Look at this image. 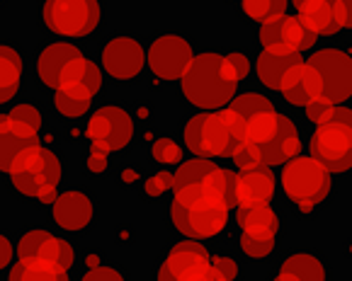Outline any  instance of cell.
<instances>
[{
  "label": "cell",
  "instance_id": "cell-1",
  "mask_svg": "<svg viewBox=\"0 0 352 281\" xmlns=\"http://www.w3.org/2000/svg\"><path fill=\"white\" fill-rule=\"evenodd\" d=\"M180 85L187 102L204 112L226 107L239 90V80L233 78L221 53H202L192 58Z\"/></svg>",
  "mask_w": 352,
  "mask_h": 281
},
{
  "label": "cell",
  "instance_id": "cell-2",
  "mask_svg": "<svg viewBox=\"0 0 352 281\" xmlns=\"http://www.w3.org/2000/svg\"><path fill=\"white\" fill-rule=\"evenodd\" d=\"M245 138V121L228 107L187 119L182 140L197 158H231L233 148Z\"/></svg>",
  "mask_w": 352,
  "mask_h": 281
},
{
  "label": "cell",
  "instance_id": "cell-3",
  "mask_svg": "<svg viewBox=\"0 0 352 281\" xmlns=\"http://www.w3.org/2000/svg\"><path fill=\"white\" fill-rule=\"evenodd\" d=\"M8 175L12 180V187L22 197L52 204L63 180V165L56 153L36 143V146H27L17 153Z\"/></svg>",
  "mask_w": 352,
  "mask_h": 281
},
{
  "label": "cell",
  "instance_id": "cell-4",
  "mask_svg": "<svg viewBox=\"0 0 352 281\" xmlns=\"http://www.w3.org/2000/svg\"><path fill=\"white\" fill-rule=\"evenodd\" d=\"M282 192L299 204L301 214H311L314 206L331 194V172L309 156H296L285 162L280 175Z\"/></svg>",
  "mask_w": 352,
  "mask_h": 281
},
{
  "label": "cell",
  "instance_id": "cell-5",
  "mask_svg": "<svg viewBox=\"0 0 352 281\" xmlns=\"http://www.w3.org/2000/svg\"><path fill=\"white\" fill-rule=\"evenodd\" d=\"M49 32L66 39L90 37L102 20L100 0H47L42 8Z\"/></svg>",
  "mask_w": 352,
  "mask_h": 281
},
{
  "label": "cell",
  "instance_id": "cell-6",
  "mask_svg": "<svg viewBox=\"0 0 352 281\" xmlns=\"http://www.w3.org/2000/svg\"><path fill=\"white\" fill-rule=\"evenodd\" d=\"M85 136L98 151H122L134 138V117L120 104H104L90 114Z\"/></svg>",
  "mask_w": 352,
  "mask_h": 281
},
{
  "label": "cell",
  "instance_id": "cell-7",
  "mask_svg": "<svg viewBox=\"0 0 352 281\" xmlns=\"http://www.w3.org/2000/svg\"><path fill=\"white\" fill-rule=\"evenodd\" d=\"M321 78V97L333 104H342L352 97V58L340 49H321L309 58Z\"/></svg>",
  "mask_w": 352,
  "mask_h": 281
},
{
  "label": "cell",
  "instance_id": "cell-8",
  "mask_svg": "<svg viewBox=\"0 0 352 281\" xmlns=\"http://www.w3.org/2000/svg\"><path fill=\"white\" fill-rule=\"evenodd\" d=\"M195 58L192 53V44L180 34H161L151 42L148 51H146V66L151 68V73L158 80H180L185 75L187 66Z\"/></svg>",
  "mask_w": 352,
  "mask_h": 281
},
{
  "label": "cell",
  "instance_id": "cell-9",
  "mask_svg": "<svg viewBox=\"0 0 352 281\" xmlns=\"http://www.w3.org/2000/svg\"><path fill=\"white\" fill-rule=\"evenodd\" d=\"M311 158L328 172H350L352 167V126L323 124L311 136Z\"/></svg>",
  "mask_w": 352,
  "mask_h": 281
},
{
  "label": "cell",
  "instance_id": "cell-10",
  "mask_svg": "<svg viewBox=\"0 0 352 281\" xmlns=\"http://www.w3.org/2000/svg\"><path fill=\"white\" fill-rule=\"evenodd\" d=\"M173 225L190 240H207L217 238L228 225V208L217 206V204L199 201L195 206H177L170 204Z\"/></svg>",
  "mask_w": 352,
  "mask_h": 281
},
{
  "label": "cell",
  "instance_id": "cell-11",
  "mask_svg": "<svg viewBox=\"0 0 352 281\" xmlns=\"http://www.w3.org/2000/svg\"><path fill=\"white\" fill-rule=\"evenodd\" d=\"M17 260L20 262H42V265L71 269L76 265V250L63 238L42 228H32L17 243Z\"/></svg>",
  "mask_w": 352,
  "mask_h": 281
},
{
  "label": "cell",
  "instance_id": "cell-12",
  "mask_svg": "<svg viewBox=\"0 0 352 281\" xmlns=\"http://www.w3.org/2000/svg\"><path fill=\"white\" fill-rule=\"evenodd\" d=\"M102 71L109 78L120 80V83H129V80L139 78L141 71L146 66V49L131 34H120L112 37L102 49Z\"/></svg>",
  "mask_w": 352,
  "mask_h": 281
},
{
  "label": "cell",
  "instance_id": "cell-13",
  "mask_svg": "<svg viewBox=\"0 0 352 281\" xmlns=\"http://www.w3.org/2000/svg\"><path fill=\"white\" fill-rule=\"evenodd\" d=\"M98 208L88 192L80 189H71V192L56 194L52 201V219L61 230L68 233H83L95 223Z\"/></svg>",
  "mask_w": 352,
  "mask_h": 281
},
{
  "label": "cell",
  "instance_id": "cell-14",
  "mask_svg": "<svg viewBox=\"0 0 352 281\" xmlns=\"http://www.w3.org/2000/svg\"><path fill=\"white\" fill-rule=\"evenodd\" d=\"M56 90L71 95V97L90 99L93 102L95 95L102 90V68L80 53L78 58H73V61H68L63 66Z\"/></svg>",
  "mask_w": 352,
  "mask_h": 281
},
{
  "label": "cell",
  "instance_id": "cell-15",
  "mask_svg": "<svg viewBox=\"0 0 352 281\" xmlns=\"http://www.w3.org/2000/svg\"><path fill=\"white\" fill-rule=\"evenodd\" d=\"M277 180L270 167H255V170H245L236 178V206H255V204H270V199L275 197Z\"/></svg>",
  "mask_w": 352,
  "mask_h": 281
},
{
  "label": "cell",
  "instance_id": "cell-16",
  "mask_svg": "<svg viewBox=\"0 0 352 281\" xmlns=\"http://www.w3.org/2000/svg\"><path fill=\"white\" fill-rule=\"evenodd\" d=\"M280 93L285 95V99L289 104H296V107H306L309 102L321 97V78L309 63H296L292 68L287 78L282 80Z\"/></svg>",
  "mask_w": 352,
  "mask_h": 281
},
{
  "label": "cell",
  "instance_id": "cell-17",
  "mask_svg": "<svg viewBox=\"0 0 352 281\" xmlns=\"http://www.w3.org/2000/svg\"><path fill=\"white\" fill-rule=\"evenodd\" d=\"M209 262H212V255H209L207 247H204L202 243H197V240L187 238V240H182V243L173 245L161 267H166L177 281L180 276L192 274V271L207 267Z\"/></svg>",
  "mask_w": 352,
  "mask_h": 281
},
{
  "label": "cell",
  "instance_id": "cell-18",
  "mask_svg": "<svg viewBox=\"0 0 352 281\" xmlns=\"http://www.w3.org/2000/svg\"><path fill=\"white\" fill-rule=\"evenodd\" d=\"M272 281H331V271L314 252H294L282 262Z\"/></svg>",
  "mask_w": 352,
  "mask_h": 281
},
{
  "label": "cell",
  "instance_id": "cell-19",
  "mask_svg": "<svg viewBox=\"0 0 352 281\" xmlns=\"http://www.w3.org/2000/svg\"><path fill=\"white\" fill-rule=\"evenodd\" d=\"M80 56V49L71 42H54L42 49L39 58H36V75L47 85L49 90H56L58 75H61L63 66L73 58Z\"/></svg>",
  "mask_w": 352,
  "mask_h": 281
},
{
  "label": "cell",
  "instance_id": "cell-20",
  "mask_svg": "<svg viewBox=\"0 0 352 281\" xmlns=\"http://www.w3.org/2000/svg\"><path fill=\"white\" fill-rule=\"evenodd\" d=\"M299 151L301 138L294 121L287 119V117H280V131L267 146L260 148V158H263V165H285L287 160L299 156Z\"/></svg>",
  "mask_w": 352,
  "mask_h": 281
},
{
  "label": "cell",
  "instance_id": "cell-21",
  "mask_svg": "<svg viewBox=\"0 0 352 281\" xmlns=\"http://www.w3.org/2000/svg\"><path fill=\"white\" fill-rule=\"evenodd\" d=\"M301 63L299 53H277V51H263L255 61V68H258V78L265 88L270 90H280L282 80L287 78L292 68Z\"/></svg>",
  "mask_w": 352,
  "mask_h": 281
},
{
  "label": "cell",
  "instance_id": "cell-22",
  "mask_svg": "<svg viewBox=\"0 0 352 281\" xmlns=\"http://www.w3.org/2000/svg\"><path fill=\"white\" fill-rule=\"evenodd\" d=\"M333 3H336V0H309V3H304V5L299 8L296 20L309 32H314L316 37L318 34L333 37V34L340 32V27H338V22H336Z\"/></svg>",
  "mask_w": 352,
  "mask_h": 281
},
{
  "label": "cell",
  "instance_id": "cell-23",
  "mask_svg": "<svg viewBox=\"0 0 352 281\" xmlns=\"http://www.w3.org/2000/svg\"><path fill=\"white\" fill-rule=\"evenodd\" d=\"M22 73H25V61L17 49L0 44V104L10 102L22 88Z\"/></svg>",
  "mask_w": 352,
  "mask_h": 281
},
{
  "label": "cell",
  "instance_id": "cell-24",
  "mask_svg": "<svg viewBox=\"0 0 352 281\" xmlns=\"http://www.w3.org/2000/svg\"><path fill=\"white\" fill-rule=\"evenodd\" d=\"M236 172L223 170L217 167L212 175H207L202 182V192H204V201L217 204L223 208H233L236 206Z\"/></svg>",
  "mask_w": 352,
  "mask_h": 281
},
{
  "label": "cell",
  "instance_id": "cell-25",
  "mask_svg": "<svg viewBox=\"0 0 352 281\" xmlns=\"http://www.w3.org/2000/svg\"><path fill=\"white\" fill-rule=\"evenodd\" d=\"M236 221L243 228V233H272L277 235L280 230V219H277L275 208L270 204H255V206L239 208Z\"/></svg>",
  "mask_w": 352,
  "mask_h": 281
},
{
  "label": "cell",
  "instance_id": "cell-26",
  "mask_svg": "<svg viewBox=\"0 0 352 281\" xmlns=\"http://www.w3.org/2000/svg\"><path fill=\"white\" fill-rule=\"evenodd\" d=\"M10 281H71L68 279V269L52 265H42V262H20L10 265L8 271Z\"/></svg>",
  "mask_w": 352,
  "mask_h": 281
},
{
  "label": "cell",
  "instance_id": "cell-27",
  "mask_svg": "<svg viewBox=\"0 0 352 281\" xmlns=\"http://www.w3.org/2000/svg\"><path fill=\"white\" fill-rule=\"evenodd\" d=\"M280 117L275 110L272 112H263V114H255L253 119L245 121V138L253 146L263 148L267 146L270 140L275 138L277 131H280Z\"/></svg>",
  "mask_w": 352,
  "mask_h": 281
},
{
  "label": "cell",
  "instance_id": "cell-28",
  "mask_svg": "<svg viewBox=\"0 0 352 281\" xmlns=\"http://www.w3.org/2000/svg\"><path fill=\"white\" fill-rule=\"evenodd\" d=\"M217 162L209 158H195V160L180 162L177 172L173 175V189L177 187H190V184H202L207 175H212L217 170Z\"/></svg>",
  "mask_w": 352,
  "mask_h": 281
},
{
  "label": "cell",
  "instance_id": "cell-29",
  "mask_svg": "<svg viewBox=\"0 0 352 281\" xmlns=\"http://www.w3.org/2000/svg\"><path fill=\"white\" fill-rule=\"evenodd\" d=\"M282 37H285V44L289 51L301 53V51H309V49L316 47V34L309 32L304 25H301L296 17L285 15L282 17Z\"/></svg>",
  "mask_w": 352,
  "mask_h": 281
},
{
  "label": "cell",
  "instance_id": "cell-30",
  "mask_svg": "<svg viewBox=\"0 0 352 281\" xmlns=\"http://www.w3.org/2000/svg\"><path fill=\"white\" fill-rule=\"evenodd\" d=\"M228 104H231L228 110L236 112V114H239L243 121L253 119L255 114H263V112H272V110H275V104H272V99L265 97V95H260V93H245V95H239V97H233Z\"/></svg>",
  "mask_w": 352,
  "mask_h": 281
},
{
  "label": "cell",
  "instance_id": "cell-31",
  "mask_svg": "<svg viewBox=\"0 0 352 281\" xmlns=\"http://www.w3.org/2000/svg\"><path fill=\"white\" fill-rule=\"evenodd\" d=\"M241 252L248 260H265L275 252L277 247V235L272 233H243L239 240Z\"/></svg>",
  "mask_w": 352,
  "mask_h": 281
},
{
  "label": "cell",
  "instance_id": "cell-32",
  "mask_svg": "<svg viewBox=\"0 0 352 281\" xmlns=\"http://www.w3.org/2000/svg\"><path fill=\"white\" fill-rule=\"evenodd\" d=\"M243 12L253 22L277 20L287 12V0H243Z\"/></svg>",
  "mask_w": 352,
  "mask_h": 281
},
{
  "label": "cell",
  "instance_id": "cell-33",
  "mask_svg": "<svg viewBox=\"0 0 352 281\" xmlns=\"http://www.w3.org/2000/svg\"><path fill=\"white\" fill-rule=\"evenodd\" d=\"M90 104H93L90 99H78L61 90H54V107L58 110V114L68 117V119H83L90 112Z\"/></svg>",
  "mask_w": 352,
  "mask_h": 281
},
{
  "label": "cell",
  "instance_id": "cell-34",
  "mask_svg": "<svg viewBox=\"0 0 352 281\" xmlns=\"http://www.w3.org/2000/svg\"><path fill=\"white\" fill-rule=\"evenodd\" d=\"M8 117H10L17 126H25V129L32 131V134H42V129H44L42 112L30 102H22V104H17V107H12V112Z\"/></svg>",
  "mask_w": 352,
  "mask_h": 281
},
{
  "label": "cell",
  "instance_id": "cell-35",
  "mask_svg": "<svg viewBox=\"0 0 352 281\" xmlns=\"http://www.w3.org/2000/svg\"><path fill=\"white\" fill-rule=\"evenodd\" d=\"M32 146V143H27V140L17 138L15 134H12L10 129L8 131H0V172H8L12 165V160H15V156L22 151V148ZM36 146V143H34Z\"/></svg>",
  "mask_w": 352,
  "mask_h": 281
},
{
  "label": "cell",
  "instance_id": "cell-36",
  "mask_svg": "<svg viewBox=\"0 0 352 281\" xmlns=\"http://www.w3.org/2000/svg\"><path fill=\"white\" fill-rule=\"evenodd\" d=\"M151 153H153V160L161 162V165H180L182 162V156H185V151H182V146L177 143V140L173 138H158L153 143V148H151Z\"/></svg>",
  "mask_w": 352,
  "mask_h": 281
},
{
  "label": "cell",
  "instance_id": "cell-37",
  "mask_svg": "<svg viewBox=\"0 0 352 281\" xmlns=\"http://www.w3.org/2000/svg\"><path fill=\"white\" fill-rule=\"evenodd\" d=\"M231 160L236 162V167H239L241 172L255 170V167L263 165V158H260V148L253 146V143H248V140H241L239 146L233 148Z\"/></svg>",
  "mask_w": 352,
  "mask_h": 281
},
{
  "label": "cell",
  "instance_id": "cell-38",
  "mask_svg": "<svg viewBox=\"0 0 352 281\" xmlns=\"http://www.w3.org/2000/svg\"><path fill=\"white\" fill-rule=\"evenodd\" d=\"M333 112H336V104L328 102V99H323V97H318V99H314V102L306 104V117H309V121H314L316 126L331 124Z\"/></svg>",
  "mask_w": 352,
  "mask_h": 281
},
{
  "label": "cell",
  "instance_id": "cell-39",
  "mask_svg": "<svg viewBox=\"0 0 352 281\" xmlns=\"http://www.w3.org/2000/svg\"><path fill=\"white\" fill-rule=\"evenodd\" d=\"M168 189H173V172L170 170L155 172V175H151V178L146 180V184H144V194L148 199L161 197V194H166Z\"/></svg>",
  "mask_w": 352,
  "mask_h": 281
},
{
  "label": "cell",
  "instance_id": "cell-40",
  "mask_svg": "<svg viewBox=\"0 0 352 281\" xmlns=\"http://www.w3.org/2000/svg\"><path fill=\"white\" fill-rule=\"evenodd\" d=\"M223 61H226V66H228V71L233 73V78L239 80H245L250 75V58L245 56V53H241V51H231L228 56H223Z\"/></svg>",
  "mask_w": 352,
  "mask_h": 281
},
{
  "label": "cell",
  "instance_id": "cell-41",
  "mask_svg": "<svg viewBox=\"0 0 352 281\" xmlns=\"http://www.w3.org/2000/svg\"><path fill=\"white\" fill-rule=\"evenodd\" d=\"M212 267L223 276L226 281H236L241 276V267L239 262L233 260V257H226V255H219L212 260Z\"/></svg>",
  "mask_w": 352,
  "mask_h": 281
},
{
  "label": "cell",
  "instance_id": "cell-42",
  "mask_svg": "<svg viewBox=\"0 0 352 281\" xmlns=\"http://www.w3.org/2000/svg\"><path fill=\"white\" fill-rule=\"evenodd\" d=\"M80 281H126L124 274L114 267H90Z\"/></svg>",
  "mask_w": 352,
  "mask_h": 281
},
{
  "label": "cell",
  "instance_id": "cell-43",
  "mask_svg": "<svg viewBox=\"0 0 352 281\" xmlns=\"http://www.w3.org/2000/svg\"><path fill=\"white\" fill-rule=\"evenodd\" d=\"M333 10H336V22L340 29H350L352 25V0H336L333 3Z\"/></svg>",
  "mask_w": 352,
  "mask_h": 281
},
{
  "label": "cell",
  "instance_id": "cell-44",
  "mask_svg": "<svg viewBox=\"0 0 352 281\" xmlns=\"http://www.w3.org/2000/svg\"><path fill=\"white\" fill-rule=\"evenodd\" d=\"M109 160H107V153L104 151H98V148H93L88 156V160H85V167H88V172H93V175H102L104 170H107Z\"/></svg>",
  "mask_w": 352,
  "mask_h": 281
},
{
  "label": "cell",
  "instance_id": "cell-45",
  "mask_svg": "<svg viewBox=\"0 0 352 281\" xmlns=\"http://www.w3.org/2000/svg\"><path fill=\"white\" fill-rule=\"evenodd\" d=\"M12 260H15V250H12L10 238L0 233V271H3V269H10Z\"/></svg>",
  "mask_w": 352,
  "mask_h": 281
},
{
  "label": "cell",
  "instance_id": "cell-46",
  "mask_svg": "<svg viewBox=\"0 0 352 281\" xmlns=\"http://www.w3.org/2000/svg\"><path fill=\"white\" fill-rule=\"evenodd\" d=\"M350 119H352L350 107H345V104H336V112H333V121H331V124H345V126H350Z\"/></svg>",
  "mask_w": 352,
  "mask_h": 281
},
{
  "label": "cell",
  "instance_id": "cell-47",
  "mask_svg": "<svg viewBox=\"0 0 352 281\" xmlns=\"http://www.w3.org/2000/svg\"><path fill=\"white\" fill-rule=\"evenodd\" d=\"M122 178L126 180V182H131V180H136V172H131V170H126L124 175H122Z\"/></svg>",
  "mask_w": 352,
  "mask_h": 281
},
{
  "label": "cell",
  "instance_id": "cell-48",
  "mask_svg": "<svg viewBox=\"0 0 352 281\" xmlns=\"http://www.w3.org/2000/svg\"><path fill=\"white\" fill-rule=\"evenodd\" d=\"M304 3H309V0H292V5H294L296 10H299V8L304 5Z\"/></svg>",
  "mask_w": 352,
  "mask_h": 281
},
{
  "label": "cell",
  "instance_id": "cell-49",
  "mask_svg": "<svg viewBox=\"0 0 352 281\" xmlns=\"http://www.w3.org/2000/svg\"><path fill=\"white\" fill-rule=\"evenodd\" d=\"M214 281H226V279H223V276H219V279H214Z\"/></svg>",
  "mask_w": 352,
  "mask_h": 281
},
{
  "label": "cell",
  "instance_id": "cell-50",
  "mask_svg": "<svg viewBox=\"0 0 352 281\" xmlns=\"http://www.w3.org/2000/svg\"><path fill=\"white\" fill-rule=\"evenodd\" d=\"M0 5H3V0H0Z\"/></svg>",
  "mask_w": 352,
  "mask_h": 281
}]
</instances>
